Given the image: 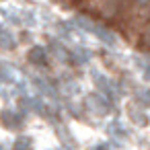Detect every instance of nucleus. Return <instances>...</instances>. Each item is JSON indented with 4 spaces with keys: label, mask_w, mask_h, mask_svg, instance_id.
Instances as JSON below:
<instances>
[{
    "label": "nucleus",
    "mask_w": 150,
    "mask_h": 150,
    "mask_svg": "<svg viewBox=\"0 0 150 150\" xmlns=\"http://www.w3.org/2000/svg\"><path fill=\"white\" fill-rule=\"evenodd\" d=\"M144 41H146V47L150 50V23H148V29H146V35H144Z\"/></svg>",
    "instance_id": "1"
},
{
    "label": "nucleus",
    "mask_w": 150,
    "mask_h": 150,
    "mask_svg": "<svg viewBox=\"0 0 150 150\" xmlns=\"http://www.w3.org/2000/svg\"><path fill=\"white\" fill-rule=\"evenodd\" d=\"M134 2H136L138 6H146V4H150V0H134Z\"/></svg>",
    "instance_id": "2"
}]
</instances>
